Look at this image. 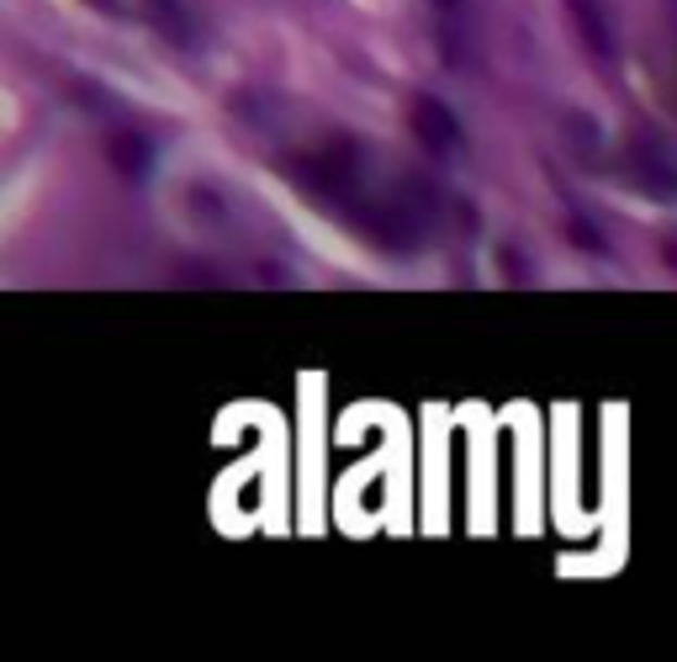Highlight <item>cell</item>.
I'll return each mask as SVG.
<instances>
[{"label": "cell", "mask_w": 677, "mask_h": 662, "mask_svg": "<svg viewBox=\"0 0 677 662\" xmlns=\"http://www.w3.org/2000/svg\"><path fill=\"white\" fill-rule=\"evenodd\" d=\"M413 138H418L424 154H435V160H455V154H461V123H455V112H450L439 96H418V101H413Z\"/></svg>", "instance_id": "1"}, {"label": "cell", "mask_w": 677, "mask_h": 662, "mask_svg": "<svg viewBox=\"0 0 677 662\" xmlns=\"http://www.w3.org/2000/svg\"><path fill=\"white\" fill-rule=\"evenodd\" d=\"M625 175L636 180L645 197H656V202H677V165L656 149V143H630Z\"/></svg>", "instance_id": "2"}, {"label": "cell", "mask_w": 677, "mask_h": 662, "mask_svg": "<svg viewBox=\"0 0 677 662\" xmlns=\"http://www.w3.org/2000/svg\"><path fill=\"white\" fill-rule=\"evenodd\" d=\"M566 16L577 22V38L588 42L598 59H614V27H609L603 0H566Z\"/></svg>", "instance_id": "3"}, {"label": "cell", "mask_w": 677, "mask_h": 662, "mask_svg": "<svg viewBox=\"0 0 677 662\" xmlns=\"http://www.w3.org/2000/svg\"><path fill=\"white\" fill-rule=\"evenodd\" d=\"M106 154H112V165H117L127 180H143L149 165H154V154H149V143H143L138 133H112V138H106Z\"/></svg>", "instance_id": "4"}, {"label": "cell", "mask_w": 677, "mask_h": 662, "mask_svg": "<svg viewBox=\"0 0 677 662\" xmlns=\"http://www.w3.org/2000/svg\"><path fill=\"white\" fill-rule=\"evenodd\" d=\"M572 239L582 249H603V239H598V228H588V223H572Z\"/></svg>", "instance_id": "5"}, {"label": "cell", "mask_w": 677, "mask_h": 662, "mask_svg": "<svg viewBox=\"0 0 677 662\" xmlns=\"http://www.w3.org/2000/svg\"><path fill=\"white\" fill-rule=\"evenodd\" d=\"M96 5H101V11H117V0H96Z\"/></svg>", "instance_id": "6"}]
</instances>
